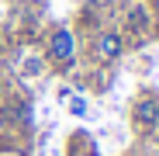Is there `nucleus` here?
<instances>
[{
    "instance_id": "nucleus-3",
    "label": "nucleus",
    "mask_w": 159,
    "mask_h": 156,
    "mask_svg": "<svg viewBox=\"0 0 159 156\" xmlns=\"http://www.w3.org/2000/svg\"><path fill=\"white\" fill-rule=\"evenodd\" d=\"M125 31L131 38H145L152 31V14H149V7L142 4V0H131V4L125 7Z\"/></svg>"
},
{
    "instance_id": "nucleus-4",
    "label": "nucleus",
    "mask_w": 159,
    "mask_h": 156,
    "mask_svg": "<svg viewBox=\"0 0 159 156\" xmlns=\"http://www.w3.org/2000/svg\"><path fill=\"white\" fill-rule=\"evenodd\" d=\"M131 118H135L139 132H152V128L159 125V101L156 97H139L135 108H131Z\"/></svg>"
},
{
    "instance_id": "nucleus-1",
    "label": "nucleus",
    "mask_w": 159,
    "mask_h": 156,
    "mask_svg": "<svg viewBox=\"0 0 159 156\" xmlns=\"http://www.w3.org/2000/svg\"><path fill=\"white\" fill-rule=\"evenodd\" d=\"M45 59L56 66V69H73V66H76V35H73V28L56 24V28L48 31Z\"/></svg>"
},
{
    "instance_id": "nucleus-7",
    "label": "nucleus",
    "mask_w": 159,
    "mask_h": 156,
    "mask_svg": "<svg viewBox=\"0 0 159 156\" xmlns=\"http://www.w3.org/2000/svg\"><path fill=\"white\" fill-rule=\"evenodd\" d=\"M4 156H7V153H4Z\"/></svg>"
},
{
    "instance_id": "nucleus-5",
    "label": "nucleus",
    "mask_w": 159,
    "mask_h": 156,
    "mask_svg": "<svg viewBox=\"0 0 159 156\" xmlns=\"http://www.w3.org/2000/svg\"><path fill=\"white\" fill-rule=\"evenodd\" d=\"M7 118H11V121H17V125H28V118H31V108H28L24 101H17L14 108H7Z\"/></svg>"
},
{
    "instance_id": "nucleus-6",
    "label": "nucleus",
    "mask_w": 159,
    "mask_h": 156,
    "mask_svg": "<svg viewBox=\"0 0 159 156\" xmlns=\"http://www.w3.org/2000/svg\"><path fill=\"white\" fill-rule=\"evenodd\" d=\"M73 115H87V104L83 101H73Z\"/></svg>"
},
{
    "instance_id": "nucleus-2",
    "label": "nucleus",
    "mask_w": 159,
    "mask_h": 156,
    "mask_svg": "<svg viewBox=\"0 0 159 156\" xmlns=\"http://www.w3.org/2000/svg\"><path fill=\"white\" fill-rule=\"evenodd\" d=\"M125 49H128V42H125L121 28H104L97 35V59L100 63H118L125 56Z\"/></svg>"
}]
</instances>
